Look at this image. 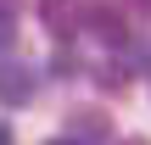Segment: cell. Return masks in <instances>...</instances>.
Wrapping results in <instances>:
<instances>
[{"mask_svg":"<svg viewBox=\"0 0 151 145\" xmlns=\"http://www.w3.org/2000/svg\"><path fill=\"white\" fill-rule=\"evenodd\" d=\"M67 134H73V145H106L112 140V123H106L101 106H78L67 117Z\"/></svg>","mask_w":151,"mask_h":145,"instance_id":"1","label":"cell"},{"mask_svg":"<svg viewBox=\"0 0 151 145\" xmlns=\"http://www.w3.org/2000/svg\"><path fill=\"white\" fill-rule=\"evenodd\" d=\"M0 101H6V106H28V101H34V67L0 61Z\"/></svg>","mask_w":151,"mask_h":145,"instance_id":"2","label":"cell"},{"mask_svg":"<svg viewBox=\"0 0 151 145\" xmlns=\"http://www.w3.org/2000/svg\"><path fill=\"white\" fill-rule=\"evenodd\" d=\"M84 22H90L106 45H123V17H118V0H84Z\"/></svg>","mask_w":151,"mask_h":145,"instance_id":"3","label":"cell"},{"mask_svg":"<svg viewBox=\"0 0 151 145\" xmlns=\"http://www.w3.org/2000/svg\"><path fill=\"white\" fill-rule=\"evenodd\" d=\"M39 22L50 28V39H67L78 28V0H39Z\"/></svg>","mask_w":151,"mask_h":145,"instance_id":"4","label":"cell"},{"mask_svg":"<svg viewBox=\"0 0 151 145\" xmlns=\"http://www.w3.org/2000/svg\"><path fill=\"white\" fill-rule=\"evenodd\" d=\"M134 6V17H151V0H129Z\"/></svg>","mask_w":151,"mask_h":145,"instance_id":"5","label":"cell"},{"mask_svg":"<svg viewBox=\"0 0 151 145\" xmlns=\"http://www.w3.org/2000/svg\"><path fill=\"white\" fill-rule=\"evenodd\" d=\"M0 145H17V140H11V129H0Z\"/></svg>","mask_w":151,"mask_h":145,"instance_id":"6","label":"cell"},{"mask_svg":"<svg viewBox=\"0 0 151 145\" xmlns=\"http://www.w3.org/2000/svg\"><path fill=\"white\" fill-rule=\"evenodd\" d=\"M45 145H73V140H45Z\"/></svg>","mask_w":151,"mask_h":145,"instance_id":"7","label":"cell"},{"mask_svg":"<svg viewBox=\"0 0 151 145\" xmlns=\"http://www.w3.org/2000/svg\"><path fill=\"white\" fill-rule=\"evenodd\" d=\"M123 145H151V140H123Z\"/></svg>","mask_w":151,"mask_h":145,"instance_id":"8","label":"cell"}]
</instances>
